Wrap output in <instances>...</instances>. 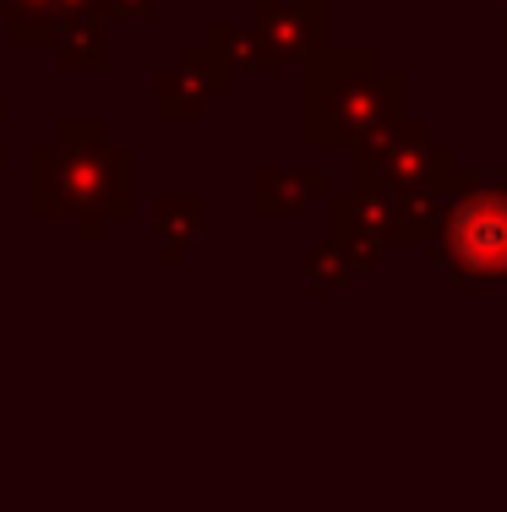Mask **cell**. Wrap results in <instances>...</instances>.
Returning <instances> with one entry per match:
<instances>
[{
  "instance_id": "obj_3",
  "label": "cell",
  "mask_w": 507,
  "mask_h": 512,
  "mask_svg": "<svg viewBox=\"0 0 507 512\" xmlns=\"http://www.w3.org/2000/svg\"><path fill=\"white\" fill-rule=\"evenodd\" d=\"M502 39H507V22H502Z\"/></svg>"
},
{
  "instance_id": "obj_1",
  "label": "cell",
  "mask_w": 507,
  "mask_h": 512,
  "mask_svg": "<svg viewBox=\"0 0 507 512\" xmlns=\"http://www.w3.org/2000/svg\"><path fill=\"white\" fill-rule=\"evenodd\" d=\"M431 262L469 295H507V175L458 180L442 202Z\"/></svg>"
},
{
  "instance_id": "obj_2",
  "label": "cell",
  "mask_w": 507,
  "mask_h": 512,
  "mask_svg": "<svg viewBox=\"0 0 507 512\" xmlns=\"http://www.w3.org/2000/svg\"><path fill=\"white\" fill-rule=\"evenodd\" d=\"M388 169H393V180L404 191H426V197H442V191H453L458 180V158L453 148H442V142H431L420 126H404L398 137L388 142Z\"/></svg>"
}]
</instances>
